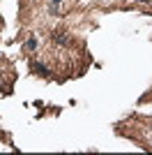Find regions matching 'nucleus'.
<instances>
[{"label": "nucleus", "mask_w": 152, "mask_h": 155, "mask_svg": "<svg viewBox=\"0 0 152 155\" xmlns=\"http://www.w3.org/2000/svg\"><path fill=\"white\" fill-rule=\"evenodd\" d=\"M32 72H35V74H42V77H49L51 74V70L42 63H32Z\"/></svg>", "instance_id": "obj_1"}, {"label": "nucleus", "mask_w": 152, "mask_h": 155, "mask_svg": "<svg viewBox=\"0 0 152 155\" xmlns=\"http://www.w3.org/2000/svg\"><path fill=\"white\" fill-rule=\"evenodd\" d=\"M141 2H152V0H141Z\"/></svg>", "instance_id": "obj_4"}, {"label": "nucleus", "mask_w": 152, "mask_h": 155, "mask_svg": "<svg viewBox=\"0 0 152 155\" xmlns=\"http://www.w3.org/2000/svg\"><path fill=\"white\" fill-rule=\"evenodd\" d=\"M37 49H39V39L37 37H30L25 42V51H37Z\"/></svg>", "instance_id": "obj_2"}, {"label": "nucleus", "mask_w": 152, "mask_h": 155, "mask_svg": "<svg viewBox=\"0 0 152 155\" xmlns=\"http://www.w3.org/2000/svg\"><path fill=\"white\" fill-rule=\"evenodd\" d=\"M60 2H62V0H51V5H60Z\"/></svg>", "instance_id": "obj_3"}]
</instances>
